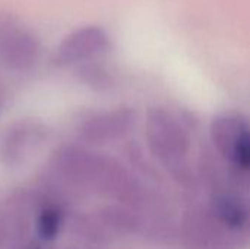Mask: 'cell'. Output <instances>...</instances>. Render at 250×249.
<instances>
[{
  "label": "cell",
  "instance_id": "cell-8",
  "mask_svg": "<svg viewBox=\"0 0 250 249\" xmlns=\"http://www.w3.org/2000/svg\"><path fill=\"white\" fill-rule=\"evenodd\" d=\"M44 132L34 123H19L7 131L0 145V157L7 166L23 161L32 147L40 144Z\"/></svg>",
  "mask_w": 250,
  "mask_h": 249
},
{
  "label": "cell",
  "instance_id": "cell-5",
  "mask_svg": "<svg viewBox=\"0 0 250 249\" xmlns=\"http://www.w3.org/2000/svg\"><path fill=\"white\" fill-rule=\"evenodd\" d=\"M132 109L119 107L86 117L78 128V136L88 145H107L125 138L135 126Z\"/></svg>",
  "mask_w": 250,
  "mask_h": 249
},
{
  "label": "cell",
  "instance_id": "cell-9",
  "mask_svg": "<svg viewBox=\"0 0 250 249\" xmlns=\"http://www.w3.org/2000/svg\"><path fill=\"white\" fill-rule=\"evenodd\" d=\"M37 51L35 41L21 29H7L0 38V56L12 69H29L37 59Z\"/></svg>",
  "mask_w": 250,
  "mask_h": 249
},
{
  "label": "cell",
  "instance_id": "cell-10",
  "mask_svg": "<svg viewBox=\"0 0 250 249\" xmlns=\"http://www.w3.org/2000/svg\"><path fill=\"white\" fill-rule=\"evenodd\" d=\"M97 217L101 222V225L105 227V230L111 235V238L114 235L133 233L141 226L136 214H133V211L125 207H117V205L105 207L97 214Z\"/></svg>",
  "mask_w": 250,
  "mask_h": 249
},
{
  "label": "cell",
  "instance_id": "cell-4",
  "mask_svg": "<svg viewBox=\"0 0 250 249\" xmlns=\"http://www.w3.org/2000/svg\"><path fill=\"white\" fill-rule=\"evenodd\" d=\"M185 249H245L248 244L224 227L208 210L196 207L186 213L182 226Z\"/></svg>",
  "mask_w": 250,
  "mask_h": 249
},
{
  "label": "cell",
  "instance_id": "cell-2",
  "mask_svg": "<svg viewBox=\"0 0 250 249\" xmlns=\"http://www.w3.org/2000/svg\"><path fill=\"white\" fill-rule=\"evenodd\" d=\"M146 139L151 153L170 170H180L190 151V136L183 122L171 112L154 109L146 117Z\"/></svg>",
  "mask_w": 250,
  "mask_h": 249
},
{
  "label": "cell",
  "instance_id": "cell-11",
  "mask_svg": "<svg viewBox=\"0 0 250 249\" xmlns=\"http://www.w3.org/2000/svg\"><path fill=\"white\" fill-rule=\"evenodd\" d=\"M63 222L62 210L57 205H45L37 220V232L42 241H54L60 232Z\"/></svg>",
  "mask_w": 250,
  "mask_h": 249
},
{
  "label": "cell",
  "instance_id": "cell-12",
  "mask_svg": "<svg viewBox=\"0 0 250 249\" xmlns=\"http://www.w3.org/2000/svg\"><path fill=\"white\" fill-rule=\"evenodd\" d=\"M31 249H38V248H31Z\"/></svg>",
  "mask_w": 250,
  "mask_h": 249
},
{
  "label": "cell",
  "instance_id": "cell-7",
  "mask_svg": "<svg viewBox=\"0 0 250 249\" xmlns=\"http://www.w3.org/2000/svg\"><path fill=\"white\" fill-rule=\"evenodd\" d=\"M107 47L108 38L103 29L95 26L83 28L63 41L57 53V62L62 65H72L97 56L105 51Z\"/></svg>",
  "mask_w": 250,
  "mask_h": 249
},
{
  "label": "cell",
  "instance_id": "cell-3",
  "mask_svg": "<svg viewBox=\"0 0 250 249\" xmlns=\"http://www.w3.org/2000/svg\"><path fill=\"white\" fill-rule=\"evenodd\" d=\"M218 153L237 170L250 173V120L239 112L217 114L209 128Z\"/></svg>",
  "mask_w": 250,
  "mask_h": 249
},
{
  "label": "cell",
  "instance_id": "cell-6",
  "mask_svg": "<svg viewBox=\"0 0 250 249\" xmlns=\"http://www.w3.org/2000/svg\"><path fill=\"white\" fill-rule=\"evenodd\" d=\"M208 210L231 233L250 244V200L231 194H217L211 198Z\"/></svg>",
  "mask_w": 250,
  "mask_h": 249
},
{
  "label": "cell",
  "instance_id": "cell-1",
  "mask_svg": "<svg viewBox=\"0 0 250 249\" xmlns=\"http://www.w3.org/2000/svg\"><path fill=\"white\" fill-rule=\"evenodd\" d=\"M54 170L67 182L130 203L135 188L127 173L113 160L78 145L60 147L51 158Z\"/></svg>",
  "mask_w": 250,
  "mask_h": 249
}]
</instances>
